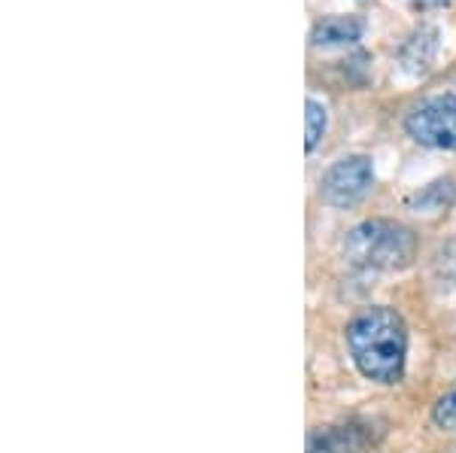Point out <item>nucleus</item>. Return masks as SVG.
<instances>
[{"label":"nucleus","instance_id":"obj_7","mask_svg":"<svg viewBox=\"0 0 456 453\" xmlns=\"http://www.w3.org/2000/svg\"><path fill=\"white\" fill-rule=\"evenodd\" d=\"M436 46H438L436 28H420V31L411 34V40L402 46V64L411 73H423L429 68L432 55H436Z\"/></svg>","mask_w":456,"mask_h":453},{"label":"nucleus","instance_id":"obj_4","mask_svg":"<svg viewBox=\"0 0 456 453\" xmlns=\"http://www.w3.org/2000/svg\"><path fill=\"white\" fill-rule=\"evenodd\" d=\"M374 186V165L369 156H347L335 162L320 180V198L329 207H356Z\"/></svg>","mask_w":456,"mask_h":453},{"label":"nucleus","instance_id":"obj_1","mask_svg":"<svg viewBox=\"0 0 456 453\" xmlns=\"http://www.w3.org/2000/svg\"><path fill=\"white\" fill-rule=\"evenodd\" d=\"M347 347L359 375L371 384L395 386L404 377L408 360V326L393 308H365L350 320Z\"/></svg>","mask_w":456,"mask_h":453},{"label":"nucleus","instance_id":"obj_11","mask_svg":"<svg viewBox=\"0 0 456 453\" xmlns=\"http://www.w3.org/2000/svg\"><path fill=\"white\" fill-rule=\"evenodd\" d=\"M411 4H414L417 10H441V6H447L451 0H411Z\"/></svg>","mask_w":456,"mask_h":453},{"label":"nucleus","instance_id":"obj_8","mask_svg":"<svg viewBox=\"0 0 456 453\" xmlns=\"http://www.w3.org/2000/svg\"><path fill=\"white\" fill-rule=\"evenodd\" d=\"M453 198H456V186H453V180L447 177V180H436L432 186H426L423 192L411 195L408 204L411 207H423V210H444Z\"/></svg>","mask_w":456,"mask_h":453},{"label":"nucleus","instance_id":"obj_2","mask_svg":"<svg viewBox=\"0 0 456 453\" xmlns=\"http://www.w3.org/2000/svg\"><path fill=\"white\" fill-rule=\"evenodd\" d=\"M344 255L362 271H402L414 262L417 238L408 225L393 219H369L347 235Z\"/></svg>","mask_w":456,"mask_h":453},{"label":"nucleus","instance_id":"obj_5","mask_svg":"<svg viewBox=\"0 0 456 453\" xmlns=\"http://www.w3.org/2000/svg\"><path fill=\"white\" fill-rule=\"evenodd\" d=\"M374 448V433L369 423H338L311 435L307 453H369Z\"/></svg>","mask_w":456,"mask_h":453},{"label":"nucleus","instance_id":"obj_3","mask_svg":"<svg viewBox=\"0 0 456 453\" xmlns=\"http://www.w3.org/2000/svg\"><path fill=\"white\" fill-rule=\"evenodd\" d=\"M404 131L420 146L456 152V94H432L408 113Z\"/></svg>","mask_w":456,"mask_h":453},{"label":"nucleus","instance_id":"obj_10","mask_svg":"<svg viewBox=\"0 0 456 453\" xmlns=\"http://www.w3.org/2000/svg\"><path fill=\"white\" fill-rule=\"evenodd\" d=\"M307 113H305V119H307V152H314L316 150V143L322 141V134H326V125H329V116H326V107L320 104V101H307Z\"/></svg>","mask_w":456,"mask_h":453},{"label":"nucleus","instance_id":"obj_9","mask_svg":"<svg viewBox=\"0 0 456 453\" xmlns=\"http://www.w3.org/2000/svg\"><path fill=\"white\" fill-rule=\"evenodd\" d=\"M432 423L444 433H456V381L432 405Z\"/></svg>","mask_w":456,"mask_h":453},{"label":"nucleus","instance_id":"obj_6","mask_svg":"<svg viewBox=\"0 0 456 453\" xmlns=\"http://www.w3.org/2000/svg\"><path fill=\"white\" fill-rule=\"evenodd\" d=\"M365 21L359 16H329L320 19L311 31L314 46H350V43L362 40Z\"/></svg>","mask_w":456,"mask_h":453}]
</instances>
